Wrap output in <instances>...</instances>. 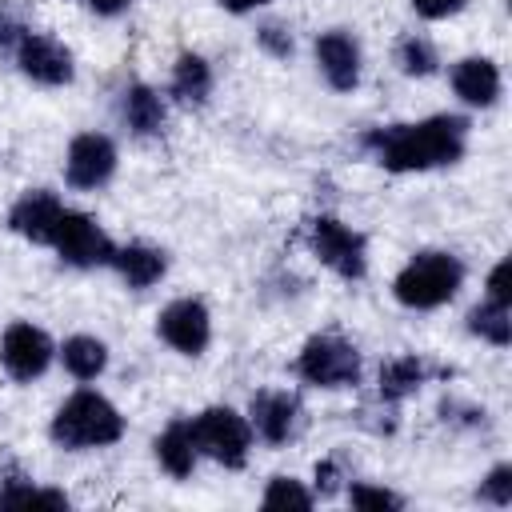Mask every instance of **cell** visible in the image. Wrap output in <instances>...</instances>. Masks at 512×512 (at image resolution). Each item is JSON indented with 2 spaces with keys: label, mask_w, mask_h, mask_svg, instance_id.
<instances>
[{
  "label": "cell",
  "mask_w": 512,
  "mask_h": 512,
  "mask_svg": "<svg viewBox=\"0 0 512 512\" xmlns=\"http://www.w3.org/2000/svg\"><path fill=\"white\" fill-rule=\"evenodd\" d=\"M468 124L460 116H428L420 124H392L364 136L376 160L392 172H424L440 164H456L464 156Z\"/></svg>",
  "instance_id": "1"
},
{
  "label": "cell",
  "mask_w": 512,
  "mask_h": 512,
  "mask_svg": "<svg viewBox=\"0 0 512 512\" xmlns=\"http://www.w3.org/2000/svg\"><path fill=\"white\" fill-rule=\"evenodd\" d=\"M124 432V416L100 392H76L52 416V440L64 448H104Z\"/></svg>",
  "instance_id": "2"
},
{
  "label": "cell",
  "mask_w": 512,
  "mask_h": 512,
  "mask_svg": "<svg viewBox=\"0 0 512 512\" xmlns=\"http://www.w3.org/2000/svg\"><path fill=\"white\" fill-rule=\"evenodd\" d=\"M464 280V264L448 252H420L416 260L404 264V272L396 276L392 292L400 304L408 308H440L444 300L456 296Z\"/></svg>",
  "instance_id": "3"
},
{
  "label": "cell",
  "mask_w": 512,
  "mask_h": 512,
  "mask_svg": "<svg viewBox=\"0 0 512 512\" xmlns=\"http://www.w3.org/2000/svg\"><path fill=\"white\" fill-rule=\"evenodd\" d=\"M192 440L196 452L212 456L224 468H240L248 460V444H252V428L244 416H236L232 408H208L192 420Z\"/></svg>",
  "instance_id": "4"
},
{
  "label": "cell",
  "mask_w": 512,
  "mask_h": 512,
  "mask_svg": "<svg viewBox=\"0 0 512 512\" xmlns=\"http://www.w3.org/2000/svg\"><path fill=\"white\" fill-rule=\"evenodd\" d=\"M296 372L308 380V384H320V388H344V384H356L360 376V356L348 340L340 336H312L296 360Z\"/></svg>",
  "instance_id": "5"
},
{
  "label": "cell",
  "mask_w": 512,
  "mask_h": 512,
  "mask_svg": "<svg viewBox=\"0 0 512 512\" xmlns=\"http://www.w3.org/2000/svg\"><path fill=\"white\" fill-rule=\"evenodd\" d=\"M52 248L68 260V264H76V268H96V264H112V240L104 236V228L92 220V216H84V212H60V220H56V232H52Z\"/></svg>",
  "instance_id": "6"
},
{
  "label": "cell",
  "mask_w": 512,
  "mask_h": 512,
  "mask_svg": "<svg viewBox=\"0 0 512 512\" xmlns=\"http://www.w3.org/2000/svg\"><path fill=\"white\" fill-rule=\"evenodd\" d=\"M308 244L320 256V264H328L344 280H356L368 268V260H364V236L352 232L348 224H340L336 216H316L312 228H308Z\"/></svg>",
  "instance_id": "7"
},
{
  "label": "cell",
  "mask_w": 512,
  "mask_h": 512,
  "mask_svg": "<svg viewBox=\"0 0 512 512\" xmlns=\"http://www.w3.org/2000/svg\"><path fill=\"white\" fill-rule=\"evenodd\" d=\"M12 52H16L20 72H24L28 80H36V84H68V80H72V56H68V48L56 44L52 36L24 32Z\"/></svg>",
  "instance_id": "8"
},
{
  "label": "cell",
  "mask_w": 512,
  "mask_h": 512,
  "mask_svg": "<svg viewBox=\"0 0 512 512\" xmlns=\"http://www.w3.org/2000/svg\"><path fill=\"white\" fill-rule=\"evenodd\" d=\"M68 184L72 188H100L112 172H116V148L108 136L100 132H84L68 144V160H64Z\"/></svg>",
  "instance_id": "9"
},
{
  "label": "cell",
  "mask_w": 512,
  "mask_h": 512,
  "mask_svg": "<svg viewBox=\"0 0 512 512\" xmlns=\"http://www.w3.org/2000/svg\"><path fill=\"white\" fill-rule=\"evenodd\" d=\"M156 328H160V336H164L176 352H184V356L204 352V344H208V336H212L208 308H204L200 300H172V304L160 312Z\"/></svg>",
  "instance_id": "10"
},
{
  "label": "cell",
  "mask_w": 512,
  "mask_h": 512,
  "mask_svg": "<svg viewBox=\"0 0 512 512\" xmlns=\"http://www.w3.org/2000/svg\"><path fill=\"white\" fill-rule=\"evenodd\" d=\"M0 360H4L8 376L36 380L52 360V340L32 324H12L4 332V340H0Z\"/></svg>",
  "instance_id": "11"
},
{
  "label": "cell",
  "mask_w": 512,
  "mask_h": 512,
  "mask_svg": "<svg viewBox=\"0 0 512 512\" xmlns=\"http://www.w3.org/2000/svg\"><path fill=\"white\" fill-rule=\"evenodd\" d=\"M316 64L336 92H352L360 80V48L348 32H324L316 40Z\"/></svg>",
  "instance_id": "12"
},
{
  "label": "cell",
  "mask_w": 512,
  "mask_h": 512,
  "mask_svg": "<svg viewBox=\"0 0 512 512\" xmlns=\"http://www.w3.org/2000/svg\"><path fill=\"white\" fill-rule=\"evenodd\" d=\"M60 212H64V204L52 192H28L8 212V224H12V232H20L32 244H52V232H56Z\"/></svg>",
  "instance_id": "13"
},
{
  "label": "cell",
  "mask_w": 512,
  "mask_h": 512,
  "mask_svg": "<svg viewBox=\"0 0 512 512\" xmlns=\"http://www.w3.org/2000/svg\"><path fill=\"white\" fill-rule=\"evenodd\" d=\"M452 88L464 104H476V108H488L496 96H500V68L488 60V56H468L452 68Z\"/></svg>",
  "instance_id": "14"
},
{
  "label": "cell",
  "mask_w": 512,
  "mask_h": 512,
  "mask_svg": "<svg viewBox=\"0 0 512 512\" xmlns=\"http://www.w3.org/2000/svg\"><path fill=\"white\" fill-rule=\"evenodd\" d=\"M296 412H300L296 396H288V392H260V396H252V428L268 444H284L292 436Z\"/></svg>",
  "instance_id": "15"
},
{
  "label": "cell",
  "mask_w": 512,
  "mask_h": 512,
  "mask_svg": "<svg viewBox=\"0 0 512 512\" xmlns=\"http://www.w3.org/2000/svg\"><path fill=\"white\" fill-rule=\"evenodd\" d=\"M112 264L116 272L124 276L128 288H148L164 276V252L160 248H148V244H128V248H116L112 252Z\"/></svg>",
  "instance_id": "16"
},
{
  "label": "cell",
  "mask_w": 512,
  "mask_h": 512,
  "mask_svg": "<svg viewBox=\"0 0 512 512\" xmlns=\"http://www.w3.org/2000/svg\"><path fill=\"white\" fill-rule=\"evenodd\" d=\"M196 440H192V420H172L160 436H156V460L172 472V476H188L196 464Z\"/></svg>",
  "instance_id": "17"
},
{
  "label": "cell",
  "mask_w": 512,
  "mask_h": 512,
  "mask_svg": "<svg viewBox=\"0 0 512 512\" xmlns=\"http://www.w3.org/2000/svg\"><path fill=\"white\" fill-rule=\"evenodd\" d=\"M120 116H124V124H128L136 136H152V132H160V124H164V100H160L148 84H132V88L120 96Z\"/></svg>",
  "instance_id": "18"
},
{
  "label": "cell",
  "mask_w": 512,
  "mask_h": 512,
  "mask_svg": "<svg viewBox=\"0 0 512 512\" xmlns=\"http://www.w3.org/2000/svg\"><path fill=\"white\" fill-rule=\"evenodd\" d=\"M0 504H40V508H68L64 492L52 488H36L16 464L0 468Z\"/></svg>",
  "instance_id": "19"
},
{
  "label": "cell",
  "mask_w": 512,
  "mask_h": 512,
  "mask_svg": "<svg viewBox=\"0 0 512 512\" xmlns=\"http://www.w3.org/2000/svg\"><path fill=\"white\" fill-rule=\"evenodd\" d=\"M212 92V68L200 56H180L172 72V96L184 104H204Z\"/></svg>",
  "instance_id": "20"
},
{
  "label": "cell",
  "mask_w": 512,
  "mask_h": 512,
  "mask_svg": "<svg viewBox=\"0 0 512 512\" xmlns=\"http://www.w3.org/2000/svg\"><path fill=\"white\" fill-rule=\"evenodd\" d=\"M60 356H64V368L76 380H96L104 372V364H108V348L96 336H72V340H64Z\"/></svg>",
  "instance_id": "21"
},
{
  "label": "cell",
  "mask_w": 512,
  "mask_h": 512,
  "mask_svg": "<svg viewBox=\"0 0 512 512\" xmlns=\"http://www.w3.org/2000/svg\"><path fill=\"white\" fill-rule=\"evenodd\" d=\"M424 360H416V356H396V360H388L384 368H380V400H400V396H408V392H416L420 384H424Z\"/></svg>",
  "instance_id": "22"
},
{
  "label": "cell",
  "mask_w": 512,
  "mask_h": 512,
  "mask_svg": "<svg viewBox=\"0 0 512 512\" xmlns=\"http://www.w3.org/2000/svg\"><path fill=\"white\" fill-rule=\"evenodd\" d=\"M468 328L480 336V340H488V344H508L512 340V320H508V304H496V300H488V304H476L472 312H468Z\"/></svg>",
  "instance_id": "23"
},
{
  "label": "cell",
  "mask_w": 512,
  "mask_h": 512,
  "mask_svg": "<svg viewBox=\"0 0 512 512\" xmlns=\"http://www.w3.org/2000/svg\"><path fill=\"white\" fill-rule=\"evenodd\" d=\"M396 60H400V68H404L408 76H428V72H436V64H440L432 40H424V36H404L400 48H396Z\"/></svg>",
  "instance_id": "24"
},
{
  "label": "cell",
  "mask_w": 512,
  "mask_h": 512,
  "mask_svg": "<svg viewBox=\"0 0 512 512\" xmlns=\"http://www.w3.org/2000/svg\"><path fill=\"white\" fill-rule=\"evenodd\" d=\"M264 508H312V496L292 476H276L264 492Z\"/></svg>",
  "instance_id": "25"
},
{
  "label": "cell",
  "mask_w": 512,
  "mask_h": 512,
  "mask_svg": "<svg viewBox=\"0 0 512 512\" xmlns=\"http://www.w3.org/2000/svg\"><path fill=\"white\" fill-rule=\"evenodd\" d=\"M480 496L484 500H492V504H512V468L508 464H496L492 472H488V480H484V488H480Z\"/></svg>",
  "instance_id": "26"
},
{
  "label": "cell",
  "mask_w": 512,
  "mask_h": 512,
  "mask_svg": "<svg viewBox=\"0 0 512 512\" xmlns=\"http://www.w3.org/2000/svg\"><path fill=\"white\" fill-rule=\"evenodd\" d=\"M348 500H352V508H400V504H404L396 492H388V488H368V484H352Z\"/></svg>",
  "instance_id": "27"
},
{
  "label": "cell",
  "mask_w": 512,
  "mask_h": 512,
  "mask_svg": "<svg viewBox=\"0 0 512 512\" xmlns=\"http://www.w3.org/2000/svg\"><path fill=\"white\" fill-rule=\"evenodd\" d=\"M256 40H260L272 56H288V52H292V32H288L284 24H264V28L256 32Z\"/></svg>",
  "instance_id": "28"
},
{
  "label": "cell",
  "mask_w": 512,
  "mask_h": 512,
  "mask_svg": "<svg viewBox=\"0 0 512 512\" xmlns=\"http://www.w3.org/2000/svg\"><path fill=\"white\" fill-rule=\"evenodd\" d=\"M508 276H512V264H508V260H500V264L492 268V276H488V300H496V304H512Z\"/></svg>",
  "instance_id": "29"
},
{
  "label": "cell",
  "mask_w": 512,
  "mask_h": 512,
  "mask_svg": "<svg viewBox=\"0 0 512 512\" xmlns=\"http://www.w3.org/2000/svg\"><path fill=\"white\" fill-rule=\"evenodd\" d=\"M24 32H28V28H24V20H20L8 4H0V48H16Z\"/></svg>",
  "instance_id": "30"
},
{
  "label": "cell",
  "mask_w": 512,
  "mask_h": 512,
  "mask_svg": "<svg viewBox=\"0 0 512 512\" xmlns=\"http://www.w3.org/2000/svg\"><path fill=\"white\" fill-rule=\"evenodd\" d=\"M412 8H416L420 16H428V20H440V16L460 12V8H464V0H412Z\"/></svg>",
  "instance_id": "31"
},
{
  "label": "cell",
  "mask_w": 512,
  "mask_h": 512,
  "mask_svg": "<svg viewBox=\"0 0 512 512\" xmlns=\"http://www.w3.org/2000/svg\"><path fill=\"white\" fill-rule=\"evenodd\" d=\"M316 488H320L324 496H332V492L340 488V468H336V460H324V464H316Z\"/></svg>",
  "instance_id": "32"
},
{
  "label": "cell",
  "mask_w": 512,
  "mask_h": 512,
  "mask_svg": "<svg viewBox=\"0 0 512 512\" xmlns=\"http://www.w3.org/2000/svg\"><path fill=\"white\" fill-rule=\"evenodd\" d=\"M84 4H88V8H96L100 16H116V12H124L132 0H84Z\"/></svg>",
  "instance_id": "33"
},
{
  "label": "cell",
  "mask_w": 512,
  "mask_h": 512,
  "mask_svg": "<svg viewBox=\"0 0 512 512\" xmlns=\"http://www.w3.org/2000/svg\"><path fill=\"white\" fill-rule=\"evenodd\" d=\"M228 12H252V8H260V4H268V0H220Z\"/></svg>",
  "instance_id": "34"
}]
</instances>
